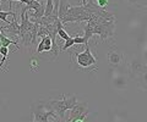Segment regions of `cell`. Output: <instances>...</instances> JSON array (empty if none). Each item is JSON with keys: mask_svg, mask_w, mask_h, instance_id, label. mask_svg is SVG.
<instances>
[{"mask_svg": "<svg viewBox=\"0 0 147 122\" xmlns=\"http://www.w3.org/2000/svg\"><path fill=\"white\" fill-rule=\"evenodd\" d=\"M76 55V61L82 70H94L97 71V67H93L97 64V59H96L91 53L90 45L86 44V48L82 53H74Z\"/></svg>", "mask_w": 147, "mask_h": 122, "instance_id": "cell-3", "label": "cell"}, {"mask_svg": "<svg viewBox=\"0 0 147 122\" xmlns=\"http://www.w3.org/2000/svg\"><path fill=\"white\" fill-rule=\"evenodd\" d=\"M90 112L91 111L88 109L87 103H77L70 110V114H69L65 122H75L79 119H86V117L90 115Z\"/></svg>", "mask_w": 147, "mask_h": 122, "instance_id": "cell-4", "label": "cell"}, {"mask_svg": "<svg viewBox=\"0 0 147 122\" xmlns=\"http://www.w3.org/2000/svg\"><path fill=\"white\" fill-rule=\"evenodd\" d=\"M96 1L98 3V6L102 7V9L108 5V0H96Z\"/></svg>", "mask_w": 147, "mask_h": 122, "instance_id": "cell-15", "label": "cell"}, {"mask_svg": "<svg viewBox=\"0 0 147 122\" xmlns=\"http://www.w3.org/2000/svg\"><path fill=\"white\" fill-rule=\"evenodd\" d=\"M52 119L60 121L57 112L49 105V103L38 101L32 105V110H31L32 122H52Z\"/></svg>", "mask_w": 147, "mask_h": 122, "instance_id": "cell-1", "label": "cell"}, {"mask_svg": "<svg viewBox=\"0 0 147 122\" xmlns=\"http://www.w3.org/2000/svg\"><path fill=\"white\" fill-rule=\"evenodd\" d=\"M107 59H108V64L110 66L117 67L123 64L124 55H123V53L118 51V50H109L107 54Z\"/></svg>", "mask_w": 147, "mask_h": 122, "instance_id": "cell-5", "label": "cell"}, {"mask_svg": "<svg viewBox=\"0 0 147 122\" xmlns=\"http://www.w3.org/2000/svg\"><path fill=\"white\" fill-rule=\"evenodd\" d=\"M9 15H12V16H15V12H12L11 10L10 11H1L0 10V21H3V22H5V23H10V21H7L6 17Z\"/></svg>", "mask_w": 147, "mask_h": 122, "instance_id": "cell-9", "label": "cell"}, {"mask_svg": "<svg viewBox=\"0 0 147 122\" xmlns=\"http://www.w3.org/2000/svg\"><path fill=\"white\" fill-rule=\"evenodd\" d=\"M127 3H135V0H126Z\"/></svg>", "mask_w": 147, "mask_h": 122, "instance_id": "cell-17", "label": "cell"}, {"mask_svg": "<svg viewBox=\"0 0 147 122\" xmlns=\"http://www.w3.org/2000/svg\"><path fill=\"white\" fill-rule=\"evenodd\" d=\"M75 44V42H74V37H71L70 39H67V40H65V43H64V45H63V48H61V50L63 51H65V50H67L70 47H72V45Z\"/></svg>", "mask_w": 147, "mask_h": 122, "instance_id": "cell-12", "label": "cell"}, {"mask_svg": "<svg viewBox=\"0 0 147 122\" xmlns=\"http://www.w3.org/2000/svg\"><path fill=\"white\" fill-rule=\"evenodd\" d=\"M43 51H44V42L40 39V42L38 44V48H37V53L40 54V53H43Z\"/></svg>", "mask_w": 147, "mask_h": 122, "instance_id": "cell-14", "label": "cell"}, {"mask_svg": "<svg viewBox=\"0 0 147 122\" xmlns=\"http://www.w3.org/2000/svg\"><path fill=\"white\" fill-rule=\"evenodd\" d=\"M54 1L53 0H47L45 1V11H44V17L53 16L54 13H58V10H54Z\"/></svg>", "mask_w": 147, "mask_h": 122, "instance_id": "cell-7", "label": "cell"}, {"mask_svg": "<svg viewBox=\"0 0 147 122\" xmlns=\"http://www.w3.org/2000/svg\"><path fill=\"white\" fill-rule=\"evenodd\" d=\"M74 42H75V44H88L86 43V40L84 37H80V35H76V37H74Z\"/></svg>", "mask_w": 147, "mask_h": 122, "instance_id": "cell-13", "label": "cell"}, {"mask_svg": "<svg viewBox=\"0 0 147 122\" xmlns=\"http://www.w3.org/2000/svg\"><path fill=\"white\" fill-rule=\"evenodd\" d=\"M58 35H59V37H60L63 40H67V39L71 38L70 35L66 33V31L64 29V28H59V29H58Z\"/></svg>", "mask_w": 147, "mask_h": 122, "instance_id": "cell-11", "label": "cell"}, {"mask_svg": "<svg viewBox=\"0 0 147 122\" xmlns=\"http://www.w3.org/2000/svg\"><path fill=\"white\" fill-rule=\"evenodd\" d=\"M49 105L52 106V109L57 112L60 121L65 120V114L66 111H70L74 106L77 104V98L76 95H66L64 94L60 100H49Z\"/></svg>", "mask_w": 147, "mask_h": 122, "instance_id": "cell-2", "label": "cell"}, {"mask_svg": "<svg viewBox=\"0 0 147 122\" xmlns=\"http://www.w3.org/2000/svg\"><path fill=\"white\" fill-rule=\"evenodd\" d=\"M86 4H87L86 0H82V5H86Z\"/></svg>", "mask_w": 147, "mask_h": 122, "instance_id": "cell-16", "label": "cell"}, {"mask_svg": "<svg viewBox=\"0 0 147 122\" xmlns=\"http://www.w3.org/2000/svg\"><path fill=\"white\" fill-rule=\"evenodd\" d=\"M42 40L44 42V51H50L53 48L52 45V38L49 37V35H45V37L42 38Z\"/></svg>", "mask_w": 147, "mask_h": 122, "instance_id": "cell-8", "label": "cell"}, {"mask_svg": "<svg viewBox=\"0 0 147 122\" xmlns=\"http://www.w3.org/2000/svg\"><path fill=\"white\" fill-rule=\"evenodd\" d=\"M9 48H6V47H1L0 48V53L3 54V60L0 61V67H3V65H4V62H5V60L7 59V55H9Z\"/></svg>", "mask_w": 147, "mask_h": 122, "instance_id": "cell-10", "label": "cell"}, {"mask_svg": "<svg viewBox=\"0 0 147 122\" xmlns=\"http://www.w3.org/2000/svg\"><path fill=\"white\" fill-rule=\"evenodd\" d=\"M55 4H59V0H55Z\"/></svg>", "mask_w": 147, "mask_h": 122, "instance_id": "cell-18", "label": "cell"}, {"mask_svg": "<svg viewBox=\"0 0 147 122\" xmlns=\"http://www.w3.org/2000/svg\"><path fill=\"white\" fill-rule=\"evenodd\" d=\"M3 29H5L6 32L9 33V34H11L13 38L15 37H18L20 35V23L17 22V20H16V15L13 16V20L9 23L7 26H4V27H1Z\"/></svg>", "mask_w": 147, "mask_h": 122, "instance_id": "cell-6", "label": "cell"}]
</instances>
